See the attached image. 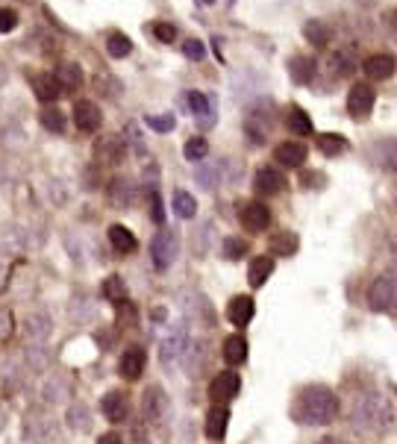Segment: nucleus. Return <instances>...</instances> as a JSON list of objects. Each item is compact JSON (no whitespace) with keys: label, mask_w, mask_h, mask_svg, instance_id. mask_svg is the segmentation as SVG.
<instances>
[{"label":"nucleus","mask_w":397,"mask_h":444,"mask_svg":"<svg viewBox=\"0 0 397 444\" xmlns=\"http://www.w3.org/2000/svg\"><path fill=\"white\" fill-rule=\"evenodd\" d=\"M189 106L194 112V118L201 121L203 127L212 124V115H215V104H212V97H206L203 91H189Z\"/></svg>","instance_id":"aec40b11"},{"label":"nucleus","mask_w":397,"mask_h":444,"mask_svg":"<svg viewBox=\"0 0 397 444\" xmlns=\"http://www.w3.org/2000/svg\"><path fill=\"white\" fill-rule=\"evenodd\" d=\"M303 36L315 44V47H327L330 44V39H333V30L327 27L324 21H318V18H312V21H306V27H303Z\"/></svg>","instance_id":"393cba45"},{"label":"nucleus","mask_w":397,"mask_h":444,"mask_svg":"<svg viewBox=\"0 0 397 444\" xmlns=\"http://www.w3.org/2000/svg\"><path fill=\"white\" fill-rule=\"evenodd\" d=\"M371 162H374L380 171H386V174H397V138H380L371 144L368 151Z\"/></svg>","instance_id":"0eeeda50"},{"label":"nucleus","mask_w":397,"mask_h":444,"mask_svg":"<svg viewBox=\"0 0 397 444\" xmlns=\"http://www.w3.org/2000/svg\"><path fill=\"white\" fill-rule=\"evenodd\" d=\"M144 365H147V353L141 350V348H127L121 353V362H118V371H121V377L124 380H130V383H136L141 374H144Z\"/></svg>","instance_id":"9d476101"},{"label":"nucleus","mask_w":397,"mask_h":444,"mask_svg":"<svg viewBox=\"0 0 397 444\" xmlns=\"http://www.w3.org/2000/svg\"><path fill=\"white\" fill-rule=\"evenodd\" d=\"M165 391L159 388V385H151L144 394H141V412H144V418L147 421H159V418L165 415Z\"/></svg>","instance_id":"dca6fc26"},{"label":"nucleus","mask_w":397,"mask_h":444,"mask_svg":"<svg viewBox=\"0 0 397 444\" xmlns=\"http://www.w3.org/2000/svg\"><path fill=\"white\" fill-rule=\"evenodd\" d=\"M68 427H71V430H80V433H86V430L91 427L86 403H74V406L68 409Z\"/></svg>","instance_id":"473e14b6"},{"label":"nucleus","mask_w":397,"mask_h":444,"mask_svg":"<svg viewBox=\"0 0 397 444\" xmlns=\"http://www.w3.org/2000/svg\"><path fill=\"white\" fill-rule=\"evenodd\" d=\"M374 104H377V91L368 83H356L351 89V94H347V112H351L356 121L368 118L371 112H374Z\"/></svg>","instance_id":"39448f33"},{"label":"nucleus","mask_w":397,"mask_h":444,"mask_svg":"<svg viewBox=\"0 0 397 444\" xmlns=\"http://www.w3.org/2000/svg\"><path fill=\"white\" fill-rule=\"evenodd\" d=\"M351 421L356 430H362L368 435H388L397 430V409L391 406L386 394L368 391L362 398H356V403L351 409Z\"/></svg>","instance_id":"f257e3e1"},{"label":"nucleus","mask_w":397,"mask_h":444,"mask_svg":"<svg viewBox=\"0 0 397 444\" xmlns=\"http://www.w3.org/2000/svg\"><path fill=\"white\" fill-rule=\"evenodd\" d=\"M288 77L297 86H306L315 77V59L312 56H291L288 59Z\"/></svg>","instance_id":"6ab92c4d"},{"label":"nucleus","mask_w":397,"mask_h":444,"mask_svg":"<svg viewBox=\"0 0 397 444\" xmlns=\"http://www.w3.org/2000/svg\"><path fill=\"white\" fill-rule=\"evenodd\" d=\"M41 124H44V130H51V133H65V115L56 106H47L41 112Z\"/></svg>","instance_id":"f704fd0d"},{"label":"nucleus","mask_w":397,"mask_h":444,"mask_svg":"<svg viewBox=\"0 0 397 444\" xmlns=\"http://www.w3.org/2000/svg\"><path fill=\"white\" fill-rule=\"evenodd\" d=\"M206 4H212V0H206Z\"/></svg>","instance_id":"3c124183"},{"label":"nucleus","mask_w":397,"mask_h":444,"mask_svg":"<svg viewBox=\"0 0 397 444\" xmlns=\"http://www.w3.org/2000/svg\"><path fill=\"white\" fill-rule=\"evenodd\" d=\"M106 54H109L112 59L130 56V54H133V41L124 36V33H109V36H106Z\"/></svg>","instance_id":"cd10ccee"},{"label":"nucleus","mask_w":397,"mask_h":444,"mask_svg":"<svg viewBox=\"0 0 397 444\" xmlns=\"http://www.w3.org/2000/svg\"><path fill=\"white\" fill-rule=\"evenodd\" d=\"M394 68H397V62L388 54H374V56H368L362 62V71L368 74L371 80H388L391 74H394Z\"/></svg>","instance_id":"2eb2a0df"},{"label":"nucleus","mask_w":397,"mask_h":444,"mask_svg":"<svg viewBox=\"0 0 397 444\" xmlns=\"http://www.w3.org/2000/svg\"><path fill=\"white\" fill-rule=\"evenodd\" d=\"M386 18H388V27H391V30L397 33V9H394V12H388Z\"/></svg>","instance_id":"de8ad7c7"},{"label":"nucleus","mask_w":397,"mask_h":444,"mask_svg":"<svg viewBox=\"0 0 397 444\" xmlns=\"http://www.w3.org/2000/svg\"><path fill=\"white\" fill-rule=\"evenodd\" d=\"M244 253H247V241H244V238L230 236V238L224 241V256H227V259H241Z\"/></svg>","instance_id":"58836bf2"},{"label":"nucleus","mask_w":397,"mask_h":444,"mask_svg":"<svg viewBox=\"0 0 397 444\" xmlns=\"http://www.w3.org/2000/svg\"><path fill=\"white\" fill-rule=\"evenodd\" d=\"M18 27V12L12 6H0V33H12Z\"/></svg>","instance_id":"a19ab883"},{"label":"nucleus","mask_w":397,"mask_h":444,"mask_svg":"<svg viewBox=\"0 0 397 444\" xmlns=\"http://www.w3.org/2000/svg\"><path fill=\"white\" fill-rule=\"evenodd\" d=\"M183 153H186L189 162H201V159H206V153H209V141H206L203 136H194V138L186 141Z\"/></svg>","instance_id":"2f4dec72"},{"label":"nucleus","mask_w":397,"mask_h":444,"mask_svg":"<svg viewBox=\"0 0 397 444\" xmlns=\"http://www.w3.org/2000/svg\"><path fill=\"white\" fill-rule=\"evenodd\" d=\"M33 91H36V97L41 104H56L59 97L65 94L62 91V86H59V80H56V74H36L33 77Z\"/></svg>","instance_id":"f8f14e48"},{"label":"nucleus","mask_w":397,"mask_h":444,"mask_svg":"<svg viewBox=\"0 0 397 444\" xmlns=\"http://www.w3.org/2000/svg\"><path fill=\"white\" fill-rule=\"evenodd\" d=\"M391 253H394V259H397V236L391 238Z\"/></svg>","instance_id":"09e8293b"},{"label":"nucleus","mask_w":397,"mask_h":444,"mask_svg":"<svg viewBox=\"0 0 397 444\" xmlns=\"http://www.w3.org/2000/svg\"><path fill=\"white\" fill-rule=\"evenodd\" d=\"M271 274H274V256H256L247 268V283L251 288H262Z\"/></svg>","instance_id":"a211bd4d"},{"label":"nucleus","mask_w":397,"mask_h":444,"mask_svg":"<svg viewBox=\"0 0 397 444\" xmlns=\"http://www.w3.org/2000/svg\"><path fill=\"white\" fill-rule=\"evenodd\" d=\"M144 124L151 130H156V133H171L174 127H177V118L174 115H147Z\"/></svg>","instance_id":"4c0bfd02"},{"label":"nucleus","mask_w":397,"mask_h":444,"mask_svg":"<svg viewBox=\"0 0 397 444\" xmlns=\"http://www.w3.org/2000/svg\"><path fill=\"white\" fill-rule=\"evenodd\" d=\"M118 153H121V144L118 141H106V147H104V153H97L106 165H115V159H118Z\"/></svg>","instance_id":"c03bdc74"},{"label":"nucleus","mask_w":397,"mask_h":444,"mask_svg":"<svg viewBox=\"0 0 397 444\" xmlns=\"http://www.w3.org/2000/svg\"><path fill=\"white\" fill-rule=\"evenodd\" d=\"M297 251V236L294 233H280L271 238V256H291Z\"/></svg>","instance_id":"7c9ffc66"},{"label":"nucleus","mask_w":397,"mask_h":444,"mask_svg":"<svg viewBox=\"0 0 397 444\" xmlns=\"http://www.w3.org/2000/svg\"><path fill=\"white\" fill-rule=\"evenodd\" d=\"M174 212L180 218H194V212H197L194 197L189 191H174Z\"/></svg>","instance_id":"72a5a7b5"},{"label":"nucleus","mask_w":397,"mask_h":444,"mask_svg":"<svg viewBox=\"0 0 397 444\" xmlns=\"http://www.w3.org/2000/svg\"><path fill=\"white\" fill-rule=\"evenodd\" d=\"M394 209H397V191H394Z\"/></svg>","instance_id":"8fccbe9b"},{"label":"nucleus","mask_w":397,"mask_h":444,"mask_svg":"<svg viewBox=\"0 0 397 444\" xmlns=\"http://www.w3.org/2000/svg\"><path fill=\"white\" fill-rule=\"evenodd\" d=\"M124 294H127V286H124V280L121 277H109L106 283H104V298L106 301H112V303H121L124 301Z\"/></svg>","instance_id":"c9c22d12"},{"label":"nucleus","mask_w":397,"mask_h":444,"mask_svg":"<svg viewBox=\"0 0 397 444\" xmlns=\"http://www.w3.org/2000/svg\"><path fill=\"white\" fill-rule=\"evenodd\" d=\"M291 415H294L297 424H306V427H327V424H333L336 415H338L336 391L327 388V385H306V388H301Z\"/></svg>","instance_id":"f03ea898"},{"label":"nucleus","mask_w":397,"mask_h":444,"mask_svg":"<svg viewBox=\"0 0 397 444\" xmlns=\"http://www.w3.org/2000/svg\"><path fill=\"white\" fill-rule=\"evenodd\" d=\"M286 124H288V130L294 133V136H301V138H306V136H312V115H306L301 106H291L288 109V115H286Z\"/></svg>","instance_id":"4be33fe9"},{"label":"nucleus","mask_w":397,"mask_h":444,"mask_svg":"<svg viewBox=\"0 0 397 444\" xmlns=\"http://www.w3.org/2000/svg\"><path fill=\"white\" fill-rule=\"evenodd\" d=\"M306 144H301V141H283L277 151H274V159L283 165V168H303V162H306Z\"/></svg>","instance_id":"4468645a"},{"label":"nucleus","mask_w":397,"mask_h":444,"mask_svg":"<svg viewBox=\"0 0 397 444\" xmlns=\"http://www.w3.org/2000/svg\"><path fill=\"white\" fill-rule=\"evenodd\" d=\"M151 33H154L162 44H171L174 39H177V30H174V24H168V21H156L154 27H151Z\"/></svg>","instance_id":"ea45409f"},{"label":"nucleus","mask_w":397,"mask_h":444,"mask_svg":"<svg viewBox=\"0 0 397 444\" xmlns=\"http://www.w3.org/2000/svg\"><path fill=\"white\" fill-rule=\"evenodd\" d=\"M101 409L106 415V421H112V424H124V421H127V415H130V403H127V398H124L121 391H109L104 398Z\"/></svg>","instance_id":"f3484780"},{"label":"nucleus","mask_w":397,"mask_h":444,"mask_svg":"<svg viewBox=\"0 0 397 444\" xmlns=\"http://www.w3.org/2000/svg\"><path fill=\"white\" fill-rule=\"evenodd\" d=\"M151 256L159 271H165L174 262V256H177V238H174V233H168V230L156 233V238L151 241Z\"/></svg>","instance_id":"1a4fd4ad"},{"label":"nucleus","mask_w":397,"mask_h":444,"mask_svg":"<svg viewBox=\"0 0 397 444\" xmlns=\"http://www.w3.org/2000/svg\"><path fill=\"white\" fill-rule=\"evenodd\" d=\"M12 333V318L9 312H0V338H6Z\"/></svg>","instance_id":"a18cd8bd"},{"label":"nucleus","mask_w":397,"mask_h":444,"mask_svg":"<svg viewBox=\"0 0 397 444\" xmlns=\"http://www.w3.org/2000/svg\"><path fill=\"white\" fill-rule=\"evenodd\" d=\"M224 359H227L230 365H241V362L247 359V341H244L241 335H230V338L224 341Z\"/></svg>","instance_id":"c85d7f7f"},{"label":"nucleus","mask_w":397,"mask_h":444,"mask_svg":"<svg viewBox=\"0 0 397 444\" xmlns=\"http://www.w3.org/2000/svg\"><path fill=\"white\" fill-rule=\"evenodd\" d=\"M151 218L156 221V224H162V221H165V209H162V197H159V191L151 194Z\"/></svg>","instance_id":"37998d69"},{"label":"nucleus","mask_w":397,"mask_h":444,"mask_svg":"<svg viewBox=\"0 0 397 444\" xmlns=\"http://www.w3.org/2000/svg\"><path fill=\"white\" fill-rule=\"evenodd\" d=\"M238 221H241V227H244L247 233L259 236V233H265L268 224H271V209H268L265 203H259V201H247V203L238 206Z\"/></svg>","instance_id":"20e7f679"},{"label":"nucleus","mask_w":397,"mask_h":444,"mask_svg":"<svg viewBox=\"0 0 397 444\" xmlns=\"http://www.w3.org/2000/svg\"><path fill=\"white\" fill-rule=\"evenodd\" d=\"M368 306L374 312H394L397 309V271H386L368 288Z\"/></svg>","instance_id":"7ed1b4c3"},{"label":"nucleus","mask_w":397,"mask_h":444,"mask_svg":"<svg viewBox=\"0 0 397 444\" xmlns=\"http://www.w3.org/2000/svg\"><path fill=\"white\" fill-rule=\"evenodd\" d=\"M253 186H256L259 194L274 197V194H280V191L286 188V174H283L280 168H259V171H256Z\"/></svg>","instance_id":"9b49d317"},{"label":"nucleus","mask_w":397,"mask_h":444,"mask_svg":"<svg viewBox=\"0 0 397 444\" xmlns=\"http://www.w3.org/2000/svg\"><path fill=\"white\" fill-rule=\"evenodd\" d=\"M97 444H124V441H121V435L106 433V435H101V441H97Z\"/></svg>","instance_id":"49530a36"},{"label":"nucleus","mask_w":397,"mask_h":444,"mask_svg":"<svg viewBox=\"0 0 397 444\" xmlns=\"http://www.w3.org/2000/svg\"><path fill=\"white\" fill-rule=\"evenodd\" d=\"M183 348H186V327H177V330H174V335H168L165 344H162V359L174 362L183 353Z\"/></svg>","instance_id":"bb28decb"},{"label":"nucleus","mask_w":397,"mask_h":444,"mask_svg":"<svg viewBox=\"0 0 397 444\" xmlns=\"http://www.w3.org/2000/svg\"><path fill=\"white\" fill-rule=\"evenodd\" d=\"M71 115H74V124H77L80 133H97V130H101L104 115H101V106H97V104L77 101V104H74V112Z\"/></svg>","instance_id":"6e6552de"},{"label":"nucleus","mask_w":397,"mask_h":444,"mask_svg":"<svg viewBox=\"0 0 397 444\" xmlns=\"http://www.w3.org/2000/svg\"><path fill=\"white\" fill-rule=\"evenodd\" d=\"M183 54L189 56V59H194V62H201L203 59V41H197V39H189L186 44H183Z\"/></svg>","instance_id":"79ce46f5"},{"label":"nucleus","mask_w":397,"mask_h":444,"mask_svg":"<svg viewBox=\"0 0 397 444\" xmlns=\"http://www.w3.org/2000/svg\"><path fill=\"white\" fill-rule=\"evenodd\" d=\"M238 388H241V377H238V374L221 371V374L209 383V398H212L215 406H224V403H230V400L236 398Z\"/></svg>","instance_id":"423d86ee"},{"label":"nucleus","mask_w":397,"mask_h":444,"mask_svg":"<svg viewBox=\"0 0 397 444\" xmlns=\"http://www.w3.org/2000/svg\"><path fill=\"white\" fill-rule=\"evenodd\" d=\"M253 315H256V303H253V298H247V294H236V298L227 303V318L236 327L251 324Z\"/></svg>","instance_id":"ddd939ff"},{"label":"nucleus","mask_w":397,"mask_h":444,"mask_svg":"<svg viewBox=\"0 0 397 444\" xmlns=\"http://www.w3.org/2000/svg\"><path fill=\"white\" fill-rule=\"evenodd\" d=\"M227 424H230V409L227 406H215L206 418V435L212 441H221L227 435Z\"/></svg>","instance_id":"412c9836"},{"label":"nucleus","mask_w":397,"mask_h":444,"mask_svg":"<svg viewBox=\"0 0 397 444\" xmlns=\"http://www.w3.org/2000/svg\"><path fill=\"white\" fill-rule=\"evenodd\" d=\"M353 71H356V62L347 51H338V54L330 56V74L333 77H351Z\"/></svg>","instance_id":"c756f323"},{"label":"nucleus","mask_w":397,"mask_h":444,"mask_svg":"<svg viewBox=\"0 0 397 444\" xmlns=\"http://www.w3.org/2000/svg\"><path fill=\"white\" fill-rule=\"evenodd\" d=\"M109 241H112V248L118 251V253H133L136 248H139V241H136V236L124 227V224H115V227H109Z\"/></svg>","instance_id":"5701e85b"},{"label":"nucleus","mask_w":397,"mask_h":444,"mask_svg":"<svg viewBox=\"0 0 397 444\" xmlns=\"http://www.w3.org/2000/svg\"><path fill=\"white\" fill-rule=\"evenodd\" d=\"M315 144H318V151L324 153V156H338V153L347 151V138L338 136V133H321L315 138Z\"/></svg>","instance_id":"b1692460"},{"label":"nucleus","mask_w":397,"mask_h":444,"mask_svg":"<svg viewBox=\"0 0 397 444\" xmlns=\"http://www.w3.org/2000/svg\"><path fill=\"white\" fill-rule=\"evenodd\" d=\"M56 80H59L62 91H77L83 86V71H80V65H62V68H56Z\"/></svg>","instance_id":"a878e982"},{"label":"nucleus","mask_w":397,"mask_h":444,"mask_svg":"<svg viewBox=\"0 0 397 444\" xmlns=\"http://www.w3.org/2000/svg\"><path fill=\"white\" fill-rule=\"evenodd\" d=\"M112 203H118V206H130L133 203V186L127 180H115L112 183Z\"/></svg>","instance_id":"e433bc0d"}]
</instances>
